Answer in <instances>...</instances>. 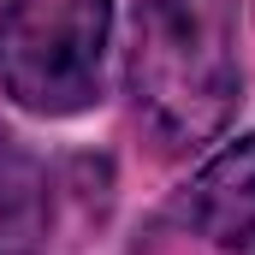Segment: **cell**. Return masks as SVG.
Instances as JSON below:
<instances>
[{
  "label": "cell",
  "instance_id": "2",
  "mask_svg": "<svg viewBox=\"0 0 255 255\" xmlns=\"http://www.w3.org/2000/svg\"><path fill=\"white\" fill-rule=\"evenodd\" d=\"M107 0H0V83L30 113H83L101 95Z\"/></svg>",
  "mask_w": 255,
  "mask_h": 255
},
{
  "label": "cell",
  "instance_id": "5",
  "mask_svg": "<svg viewBox=\"0 0 255 255\" xmlns=\"http://www.w3.org/2000/svg\"><path fill=\"white\" fill-rule=\"evenodd\" d=\"M238 255H255V238H250V244H244V250H238Z\"/></svg>",
  "mask_w": 255,
  "mask_h": 255
},
{
  "label": "cell",
  "instance_id": "3",
  "mask_svg": "<svg viewBox=\"0 0 255 255\" xmlns=\"http://www.w3.org/2000/svg\"><path fill=\"white\" fill-rule=\"evenodd\" d=\"M184 220H190V232L226 244V250H244L255 238V136H238L190 178Z\"/></svg>",
  "mask_w": 255,
  "mask_h": 255
},
{
  "label": "cell",
  "instance_id": "4",
  "mask_svg": "<svg viewBox=\"0 0 255 255\" xmlns=\"http://www.w3.org/2000/svg\"><path fill=\"white\" fill-rule=\"evenodd\" d=\"M42 208V184H36V166L0 136V238L6 232H24Z\"/></svg>",
  "mask_w": 255,
  "mask_h": 255
},
{
  "label": "cell",
  "instance_id": "1",
  "mask_svg": "<svg viewBox=\"0 0 255 255\" xmlns=\"http://www.w3.org/2000/svg\"><path fill=\"white\" fill-rule=\"evenodd\" d=\"M130 101L166 148L220 136L238 107L232 0H142L130 42Z\"/></svg>",
  "mask_w": 255,
  "mask_h": 255
}]
</instances>
